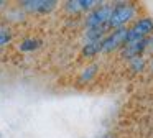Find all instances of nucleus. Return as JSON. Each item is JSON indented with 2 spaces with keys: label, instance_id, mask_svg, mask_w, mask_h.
I'll return each mask as SVG.
<instances>
[{
  "label": "nucleus",
  "instance_id": "6e6552de",
  "mask_svg": "<svg viewBox=\"0 0 153 138\" xmlns=\"http://www.w3.org/2000/svg\"><path fill=\"white\" fill-rule=\"evenodd\" d=\"M40 46H41V39H38V38H28V39H25V41L20 43L18 49H20V51H35V49H38Z\"/></svg>",
  "mask_w": 153,
  "mask_h": 138
},
{
  "label": "nucleus",
  "instance_id": "39448f33",
  "mask_svg": "<svg viewBox=\"0 0 153 138\" xmlns=\"http://www.w3.org/2000/svg\"><path fill=\"white\" fill-rule=\"evenodd\" d=\"M146 48V43H145V38L138 43H130V45H123V49H122V56L123 58H128V59H135V58H140V53Z\"/></svg>",
  "mask_w": 153,
  "mask_h": 138
},
{
  "label": "nucleus",
  "instance_id": "7ed1b4c3",
  "mask_svg": "<svg viewBox=\"0 0 153 138\" xmlns=\"http://www.w3.org/2000/svg\"><path fill=\"white\" fill-rule=\"evenodd\" d=\"M112 5H102L94 8L92 12L87 15L86 18V25L87 28H97V26H105L107 22L110 18V13H112Z\"/></svg>",
  "mask_w": 153,
  "mask_h": 138
},
{
  "label": "nucleus",
  "instance_id": "f8f14e48",
  "mask_svg": "<svg viewBox=\"0 0 153 138\" xmlns=\"http://www.w3.org/2000/svg\"><path fill=\"white\" fill-rule=\"evenodd\" d=\"M96 69H97V66H91L89 69H86V71L82 72V76H81V81H89V79L96 74Z\"/></svg>",
  "mask_w": 153,
  "mask_h": 138
},
{
  "label": "nucleus",
  "instance_id": "423d86ee",
  "mask_svg": "<svg viewBox=\"0 0 153 138\" xmlns=\"http://www.w3.org/2000/svg\"><path fill=\"white\" fill-rule=\"evenodd\" d=\"M133 30L138 31L143 38H146L148 35L153 33V20L152 18H140V20H137L135 25H133Z\"/></svg>",
  "mask_w": 153,
  "mask_h": 138
},
{
  "label": "nucleus",
  "instance_id": "0eeeda50",
  "mask_svg": "<svg viewBox=\"0 0 153 138\" xmlns=\"http://www.w3.org/2000/svg\"><path fill=\"white\" fill-rule=\"evenodd\" d=\"M104 35H105V26H97V28H89L86 33L87 39L91 43H96V41H102Z\"/></svg>",
  "mask_w": 153,
  "mask_h": 138
},
{
  "label": "nucleus",
  "instance_id": "20e7f679",
  "mask_svg": "<svg viewBox=\"0 0 153 138\" xmlns=\"http://www.w3.org/2000/svg\"><path fill=\"white\" fill-rule=\"evenodd\" d=\"M22 7L28 12L48 13L56 7V2L54 0H25V2H22Z\"/></svg>",
  "mask_w": 153,
  "mask_h": 138
},
{
  "label": "nucleus",
  "instance_id": "f03ea898",
  "mask_svg": "<svg viewBox=\"0 0 153 138\" xmlns=\"http://www.w3.org/2000/svg\"><path fill=\"white\" fill-rule=\"evenodd\" d=\"M127 30L128 28H115L110 35L104 36V39L100 41V51L104 53H109V51H114V49L120 48V46L125 45V36H127Z\"/></svg>",
  "mask_w": 153,
  "mask_h": 138
},
{
  "label": "nucleus",
  "instance_id": "1a4fd4ad",
  "mask_svg": "<svg viewBox=\"0 0 153 138\" xmlns=\"http://www.w3.org/2000/svg\"><path fill=\"white\" fill-rule=\"evenodd\" d=\"M97 53H100V41L87 43V45L82 48L81 54H82V58H92V56H96Z\"/></svg>",
  "mask_w": 153,
  "mask_h": 138
},
{
  "label": "nucleus",
  "instance_id": "f257e3e1",
  "mask_svg": "<svg viewBox=\"0 0 153 138\" xmlns=\"http://www.w3.org/2000/svg\"><path fill=\"white\" fill-rule=\"evenodd\" d=\"M133 16H135V7L132 3H119V5H115L112 8L110 18L105 26H109V28H120L127 22H130Z\"/></svg>",
  "mask_w": 153,
  "mask_h": 138
},
{
  "label": "nucleus",
  "instance_id": "2eb2a0df",
  "mask_svg": "<svg viewBox=\"0 0 153 138\" xmlns=\"http://www.w3.org/2000/svg\"><path fill=\"white\" fill-rule=\"evenodd\" d=\"M94 5H96V2H94V0H79L81 10H89V8H92Z\"/></svg>",
  "mask_w": 153,
  "mask_h": 138
},
{
  "label": "nucleus",
  "instance_id": "4468645a",
  "mask_svg": "<svg viewBox=\"0 0 153 138\" xmlns=\"http://www.w3.org/2000/svg\"><path fill=\"white\" fill-rule=\"evenodd\" d=\"M66 10L68 12H81V7H79V0H76V2H68L66 3Z\"/></svg>",
  "mask_w": 153,
  "mask_h": 138
},
{
  "label": "nucleus",
  "instance_id": "9b49d317",
  "mask_svg": "<svg viewBox=\"0 0 153 138\" xmlns=\"http://www.w3.org/2000/svg\"><path fill=\"white\" fill-rule=\"evenodd\" d=\"M10 39H12V33H10V30H7V28H0V46L8 45V43H10Z\"/></svg>",
  "mask_w": 153,
  "mask_h": 138
},
{
  "label": "nucleus",
  "instance_id": "dca6fc26",
  "mask_svg": "<svg viewBox=\"0 0 153 138\" xmlns=\"http://www.w3.org/2000/svg\"><path fill=\"white\" fill-rule=\"evenodd\" d=\"M2 5H4V2H2V0H0V7H2Z\"/></svg>",
  "mask_w": 153,
  "mask_h": 138
},
{
  "label": "nucleus",
  "instance_id": "9d476101",
  "mask_svg": "<svg viewBox=\"0 0 153 138\" xmlns=\"http://www.w3.org/2000/svg\"><path fill=\"white\" fill-rule=\"evenodd\" d=\"M143 36L140 35L138 31H135L133 28H128L127 30V36H125V45H130V43H138L142 41Z\"/></svg>",
  "mask_w": 153,
  "mask_h": 138
},
{
  "label": "nucleus",
  "instance_id": "ddd939ff",
  "mask_svg": "<svg viewBox=\"0 0 153 138\" xmlns=\"http://www.w3.org/2000/svg\"><path fill=\"white\" fill-rule=\"evenodd\" d=\"M143 66H145V61H143L142 58H135V59H132V69L133 71H142L143 69Z\"/></svg>",
  "mask_w": 153,
  "mask_h": 138
}]
</instances>
